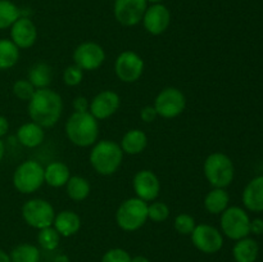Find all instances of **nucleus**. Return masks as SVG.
Returning a JSON list of instances; mask_svg holds the SVG:
<instances>
[{"label":"nucleus","mask_w":263,"mask_h":262,"mask_svg":"<svg viewBox=\"0 0 263 262\" xmlns=\"http://www.w3.org/2000/svg\"><path fill=\"white\" fill-rule=\"evenodd\" d=\"M28 116L31 121L44 128H50L58 123L63 113V99L54 90L39 89L28 100Z\"/></svg>","instance_id":"f257e3e1"},{"label":"nucleus","mask_w":263,"mask_h":262,"mask_svg":"<svg viewBox=\"0 0 263 262\" xmlns=\"http://www.w3.org/2000/svg\"><path fill=\"white\" fill-rule=\"evenodd\" d=\"M64 131L73 145L89 148L99 140V121L90 112H73L67 118Z\"/></svg>","instance_id":"f03ea898"},{"label":"nucleus","mask_w":263,"mask_h":262,"mask_svg":"<svg viewBox=\"0 0 263 262\" xmlns=\"http://www.w3.org/2000/svg\"><path fill=\"white\" fill-rule=\"evenodd\" d=\"M89 161L94 171L102 176L116 174L123 161V152L120 143L109 139L98 140L90 151Z\"/></svg>","instance_id":"7ed1b4c3"},{"label":"nucleus","mask_w":263,"mask_h":262,"mask_svg":"<svg viewBox=\"0 0 263 262\" xmlns=\"http://www.w3.org/2000/svg\"><path fill=\"white\" fill-rule=\"evenodd\" d=\"M203 174L212 188H226L233 182L235 167L229 156L221 152L211 153L203 163Z\"/></svg>","instance_id":"20e7f679"},{"label":"nucleus","mask_w":263,"mask_h":262,"mask_svg":"<svg viewBox=\"0 0 263 262\" xmlns=\"http://www.w3.org/2000/svg\"><path fill=\"white\" fill-rule=\"evenodd\" d=\"M148 221V203L138 197L127 198L116 211V223L123 231L139 230Z\"/></svg>","instance_id":"39448f33"},{"label":"nucleus","mask_w":263,"mask_h":262,"mask_svg":"<svg viewBox=\"0 0 263 262\" xmlns=\"http://www.w3.org/2000/svg\"><path fill=\"white\" fill-rule=\"evenodd\" d=\"M44 184V167L35 159L23 161L13 174V185L22 194H32Z\"/></svg>","instance_id":"423d86ee"},{"label":"nucleus","mask_w":263,"mask_h":262,"mask_svg":"<svg viewBox=\"0 0 263 262\" xmlns=\"http://www.w3.org/2000/svg\"><path fill=\"white\" fill-rule=\"evenodd\" d=\"M220 228L222 235L233 240L247 238L251 234V218L240 207H228L220 217Z\"/></svg>","instance_id":"0eeeda50"},{"label":"nucleus","mask_w":263,"mask_h":262,"mask_svg":"<svg viewBox=\"0 0 263 262\" xmlns=\"http://www.w3.org/2000/svg\"><path fill=\"white\" fill-rule=\"evenodd\" d=\"M55 213L53 204L43 198H32L26 200L22 205V217L25 222L37 230L53 226Z\"/></svg>","instance_id":"6e6552de"},{"label":"nucleus","mask_w":263,"mask_h":262,"mask_svg":"<svg viewBox=\"0 0 263 262\" xmlns=\"http://www.w3.org/2000/svg\"><path fill=\"white\" fill-rule=\"evenodd\" d=\"M158 117L175 118L181 115L186 108V97L180 89L168 86L158 92L153 103Z\"/></svg>","instance_id":"1a4fd4ad"},{"label":"nucleus","mask_w":263,"mask_h":262,"mask_svg":"<svg viewBox=\"0 0 263 262\" xmlns=\"http://www.w3.org/2000/svg\"><path fill=\"white\" fill-rule=\"evenodd\" d=\"M143 58L133 50H125L117 55L115 61V73L120 81L134 84L139 81L144 73Z\"/></svg>","instance_id":"9d476101"},{"label":"nucleus","mask_w":263,"mask_h":262,"mask_svg":"<svg viewBox=\"0 0 263 262\" xmlns=\"http://www.w3.org/2000/svg\"><path fill=\"white\" fill-rule=\"evenodd\" d=\"M190 236L193 246L202 253H217L223 247V235L221 230L208 223H199L195 226Z\"/></svg>","instance_id":"9b49d317"},{"label":"nucleus","mask_w":263,"mask_h":262,"mask_svg":"<svg viewBox=\"0 0 263 262\" xmlns=\"http://www.w3.org/2000/svg\"><path fill=\"white\" fill-rule=\"evenodd\" d=\"M105 50L100 44L84 41L73 50V62L82 71H97L105 62Z\"/></svg>","instance_id":"f8f14e48"},{"label":"nucleus","mask_w":263,"mask_h":262,"mask_svg":"<svg viewBox=\"0 0 263 262\" xmlns=\"http://www.w3.org/2000/svg\"><path fill=\"white\" fill-rule=\"evenodd\" d=\"M146 8V0H115L113 13L120 25L133 27L143 21Z\"/></svg>","instance_id":"ddd939ff"},{"label":"nucleus","mask_w":263,"mask_h":262,"mask_svg":"<svg viewBox=\"0 0 263 262\" xmlns=\"http://www.w3.org/2000/svg\"><path fill=\"white\" fill-rule=\"evenodd\" d=\"M133 188L135 197L151 203L156 200L161 193V181L152 170H140L134 175Z\"/></svg>","instance_id":"4468645a"},{"label":"nucleus","mask_w":263,"mask_h":262,"mask_svg":"<svg viewBox=\"0 0 263 262\" xmlns=\"http://www.w3.org/2000/svg\"><path fill=\"white\" fill-rule=\"evenodd\" d=\"M121 107V97L113 90H103L90 100L89 112L98 121L107 120L117 113Z\"/></svg>","instance_id":"2eb2a0df"},{"label":"nucleus","mask_w":263,"mask_h":262,"mask_svg":"<svg viewBox=\"0 0 263 262\" xmlns=\"http://www.w3.org/2000/svg\"><path fill=\"white\" fill-rule=\"evenodd\" d=\"M141 22H143L144 28H145L148 33L153 36L162 35L170 27L171 12L162 3H159V4H151L146 8Z\"/></svg>","instance_id":"dca6fc26"},{"label":"nucleus","mask_w":263,"mask_h":262,"mask_svg":"<svg viewBox=\"0 0 263 262\" xmlns=\"http://www.w3.org/2000/svg\"><path fill=\"white\" fill-rule=\"evenodd\" d=\"M10 40L20 49H28L37 40V27L31 18L21 15L10 27Z\"/></svg>","instance_id":"f3484780"},{"label":"nucleus","mask_w":263,"mask_h":262,"mask_svg":"<svg viewBox=\"0 0 263 262\" xmlns=\"http://www.w3.org/2000/svg\"><path fill=\"white\" fill-rule=\"evenodd\" d=\"M53 228L59 233V235L68 238L74 235L81 229V217L72 210H63L55 213L53 221Z\"/></svg>","instance_id":"a211bd4d"},{"label":"nucleus","mask_w":263,"mask_h":262,"mask_svg":"<svg viewBox=\"0 0 263 262\" xmlns=\"http://www.w3.org/2000/svg\"><path fill=\"white\" fill-rule=\"evenodd\" d=\"M244 205L252 212H263V176L254 177L243 192Z\"/></svg>","instance_id":"6ab92c4d"},{"label":"nucleus","mask_w":263,"mask_h":262,"mask_svg":"<svg viewBox=\"0 0 263 262\" xmlns=\"http://www.w3.org/2000/svg\"><path fill=\"white\" fill-rule=\"evenodd\" d=\"M146 145H148V136L140 128H131L126 131L120 143L123 154L128 156H138L143 153Z\"/></svg>","instance_id":"aec40b11"},{"label":"nucleus","mask_w":263,"mask_h":262,"mask_svg":"<svg viewBox=\"0 0 263 262\" xmlns=\"http://www.w3.org/2000/svg\"><path fill=\"white\" fill-rule=\"evenodd\" d=\"M71 176V170L64 162L53 161L48 166L44 167V180H45V184L51 188L66 186Z\"/></svg>","instance_id":"412c9836"},{"label":"nucleus","mask_w":263,"mask_h":262,"mask_svg":"<svg viewBox=\"0 0 263 262\" xmlns=\"http://www.w3.org/2000/svg\"><path fill=\"white\" fill-rule=\"evenodd\" d=\"M17 139L20 144H22L26 148H36L43 144L45 139V131L40 125L30 121L18 127Z\"/></svg>","instance_id":"4be33fe9"},{"label":"nucleus","mask_w":263,"mask_h":262,"mask_svg":"<svg viewBox=\"0 0 263 262\" xmlns=\"http://www.w3.org/2000/svg\"><path fill=\"white\" fill-rule=\"evenodd\" d=\"M230 203V195L223 188H212L205 194L203 204L207 212L211 215H221Z\"/></svg>","instance_id":"5701e85b"},{"label":"nucleus","mask_w":263,"mask_h":262,"mask_svg":"<svg viewBox=\"0 0 263 262\" xmlns=\"http://www.w3.org/2000/svg\"><path fill=\"white\" fill-rule=\"evenodd\" d=\"M53 68L45 62H36L30 67L27 80L36 90L46 89L53 81Z\"/></svg>","instance_id":"b1692460"},{"label":"nucleus","mask_w":263,"mask_h":262,"mask_svg":"<svg viewBox=\"0 0 263 262\" xmlns=\"http://www.w3.org/2000/svg\"><path fill=\"white\" fill-rule=\"evenodd\" d=\"M258 253V243L248 236L236 240L233 248V256L236 262H256Z\"/></svg>","instance_id":"393cba45"},{"label":"nucleus","mask_w":263,"mask_h":262,"mask_svg":"<svg viewBox=\"0 0 263 262\" xmlns=\"http://www.w3.org/2000/svg\"><path fill=\"white\" fill-rule=\"evenodd\" d=\"M91 192V185H90L89 180L84 176H74L69 177V180L66 184V193L68 195L69 199L74 200V202H82L86 199Z\"/></svg>","instance_id":"a878e982"},{"label":"nucleus","mask_w":263,"mask_h":262,"mask_svg":"<svg viewBox=\"0 0 263 262\" xmlns=\"http://www.w3.org/2000/svg\"><path fill=\"white\" fill-rule=\"evenodd\" d=\"M20 61V48L8 39L0 40V69H9Z\"/></svg>","instance_id":"bb28decb"},{"label":"nucleus","mask_w":263,"mask_h":262,"mask_svg":"<svg viewBox=\"0 0 263 262\" xmlns=\"http://www.w3.org/2000/svg\"><path fill=\"white\" fill-rule=\"evenodd\" d=\"M9 257L12 262H40V251L35 244L22 243L12 249Z\"/></svg>","instance_id":"cd10ccee"},{"label":"nucleus","mask_w":263,"mask_h":262,"mask_svg":"<svg viewBox=\"0 0 263 262\" xmlns=\"http://www.w3.org/2000/svg\"><path fill=\"white\" fill-rule=\"evenodd\" d=\"M22 15L20 8L10 0H0V30L12 27L13 23Z\"/></svg>","instance_id":"c85d7f7f"},{"label":"nucleus","mask_w":263,"mask_h":262,"mask_svg":"<svg viewBox=\"0 0 263 262\" xmlns=\"http://www.w3.org/2000/svg\"><path fill=\"white\" fill-rule=\"evenodd\" d=\"M61 238L58 231L53 228V226H48L39 230L37 234V243L41 248L46 249V251H54L59 247L61 243Z\"/></svg>","instance_id":"c756f323"},{"label":"nucleus","mask_w":263,"mask_h":262,"mask_svg":"<svg viewBox=\"0 0 263 262\" xmlns=\"http://www.w3.org/2000/svg\"><path fill=\"white\" fill-rule=\"evenodd\" d=\"M170 207L164 202L156 199L148 203V220L153 222H163L170 217Z\"/></svg>","instance_id":"7c9ffc66"},{"label":"nucleus","mask_w":263,"mask_h":262,"mask_svg":"<svg viewBox=\"0 0 263 262\" xmlns=\"http://www.w3.org/2000/svg\"><path fill=\"white\" fill-rule=\"evenodd\" d=\"M175 230L181 235H190L193 230L195 229L197 223H195V218L189 213H180L175 217L174 221Z\"/></svg>","instance_id":"2f4dec72"},{"label":"nucleus","mask_w":263,"mask_h":262,"mask_svg":"<svg viewBox=\"0 0 263 262\" xmlns=\"http://www.w3.org/2000/svg\"><path fill=\"white\" fill-rule=\"evenodd\" d=\"M13 94L15 95V98H18L20 100H25L28 102L31 98L35 94L36 89L33 87V85L28 81L27 79H21L13 84Z\"/></svg>","instance_id":"473e14b6"},{"label":"nucleus","mask_w":263,"mask_h":262,"mask_svg":"<svg viewBox=\"0 0 263 262\" xmlns=\"http://www.w3.org/2000/svg\"><path fill=\"white\" fill-rule=\"evenodd\" d=\"M82 79H84V71L76 64L68 66L63 71V82L67 86H77L81 84Z\"/></svg>","instance_id":"72a5a7b5"},{"label":"nucleus","mask_w":263,"mask_h":262,"mask_svg":"<svg viewBox=\"0 0 263 262\" xmlns=\"http://www.w3.org/2000/svg\"><path fill=\"white\" fill-rule=\"evenodd\" d=\"M102 262H131V256L126 249L112 248L103 254Z\"/></svg>","instance_id":"f704fd0d"},{"label":"nucleus","mask_w":263,"mask_h":262,"mask_svg":"<svg viewBox=\"0 0 263 262\" xmlns=\"http://www.w3.org/2000/svg\"><path fill=\"white\" fill-rule=\"evenodd\" d=\"M140 118H141V121L145 123L154 122V121L158 118V113H157L154 105H145V107L141 108Z\"/></svg>","instance_id":"c9c22d12"},{"label":"nucleus","mask_w":263,"mask_h":262,"mask_svg":"<svg viewBox=\"0 0 263 262\" xmlns=\"http://www.w3.org/2000/svg\"><path fill=\"white\" fill-rule=\"evenodd\" d=\"M72 107H73L74 112H89L90 102L84 95H79V97H76L73 99Z\"/></svg>","instance_id":"e433bc0d"},{"label":"nucleus","mask_w":263,"mask_h":262,"mask_svg":"<svg viewBox=\"0 0 263 262\" xmlns=\"http://www.w3.org/2000/svg\"><path fill=\"white\" fill-rule=\"evenodd\" d=\"M251 233L254 234V235H262L263 234L262 218H254V220H251Z\"/></svg>","instance_id":"4c0bfd02"},{"label":"nucleus","mask_w":263,"mask_h":262,"mask_svg":"<svg viewBox=\"0 0 263 262\" xmlns=\"http://www.w3.org/2000/svg\"><path fill=\"white\" fill-rule=\"evenodd\" d=\"M8 130H9V122L4 116H0V139L7 135Z\"/></svg>","instance_id":"58836bf2"},{"label":"nucleus","mask_w":263,"mask_h":262,"mask_svg":"<svg viewBox=\"0 0 263 262\" xmlns=\"http://www.w3.org/2000/svg\"><path fill=\"white\" fill-rule=\"evenodd\" d=\"M0 262H12L9 254L3 251V249H0Z\"/></svg>","instance_id":"ea45409f"},{"label":"nucleus","mask_w":263,"mask_h":262,"mask_svg":"<svg viewBox=\"0 0 263 262\" xmlns=\"http://www.w3.org/2000/svg\"><path fill=\"white\" fill-rule=\"evenodd\" d=\"M131 262H151L148 257L145 256H135L131 257Z\"/></svg>","instance_id":"a19ab883"},{"label":"nucleus","mask_w":263,"mask_h":262,"mask_svg":"<svg viewBox=\"0 0 263 262\" xmlns=\"http://www.w3.org/2000/svg\"><path fill=\"white\" fill-rule=\"evenodd\" d=\"M53 262H69V258L66 254H58V256L54 258Z\"/></svg>","instance_id":"79ce46f5"},{"label":"nucleus","mask_w":263,"mask_h":262,"mask_svg":"<svg viewBox=\"0 0 263 262\" xmlns=\"http://www.w3.org/2000/svg\"><path fill=\"white\" fill-rule=\"evenodd\" d=\"M4 153H5V145L4 143H3L2 139H0V162H2L3 157H4Z\"/></svg>","instance_id":"37998d69"},{"label":"nucleus","mask_w":263,"mask_h":262,"mask_svg":"<svg viewBox=\"0 0 263 262\" xmlns=\"http://www.w3.org/2000/svg\"><path fill=\"white\" fill-rule=\"evenodd\" d=\"M163 0H146V3L148 4H159V3H162Z\"/></svg>","instance_id":"c03bdc74"},{"label":"nucleus","mask_w":263,"mask_h":262,"mask_svg":"<svg viewBox=\"0 0 263 262\" xmlns=\"http://www.w3.org/2000/svg\"><path fill=\"white\" fill-rule=\"evenodd\" d=\"M45 262H48V261H45Z\"/></svg>","instance_id":"a18cd8bd"},{"label":"nucleus","mask_w":263,"mask_h":262,"mask_svg":"<svg viewBox=\"0 0 263 262\" xmlns=\"http://www.w3.org/2000/svg\"><path fill=\"white\" fill-rule=\"evenodd\" d=\"M262 169H263V167H262Z\"/></svg>","instance_id":"49530a36"}]
</instances>
